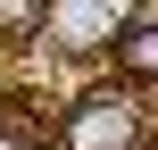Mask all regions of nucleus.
Returning <instances> with one entry per match:
<instances>
[{
	"mask_svg": "<svg viewBox=\"0 0 158 150\" xmlns=\"http://www.w3.org/2000/svg\"><path fill=\"white\" fill-rule=\"evenodd\" d=\"M142 142V100L133 92H83L58 117V150H133Z\"/></svg>",
	"mask_w": 158,
	"mask_h": 150,
	"instance_id": "1",
	"label": "nucleus"
},
{
	"mask_svg": "<svg viewBox=\"0 0 158 150\" xmlns=\"http://www.w3.org/2000/svg\"><path fill=\"white\" fill-rule=\"evenodd\" d=\"M50 0H0V33H42Z\"/></svg>",
	"mask_w": 158,
	"mask_h": 150,
	"instance_id": "4",
	"label": "nucleus"
},
{
	"mask_svg": "<svg viewBox=\"0 0 158 150\" xmlns=\"http://www.w3.org/2000/svg\"><path fill=\"white\" fill-rule=\"evenodd\" d=\"M125 8H133V0H50L42 33H50L58 50H117V33L133 25Z\"/></svg>",
	"mask_w": 158,
	"mask_h": 150,
	"instance_id": "2",
	"label": "nucleus"
},
{
	"mask_svg": "<svg viewBox=\"0 0 158 150\" xmlns=\"http://www.w3.org/2000/svg\"><path fill=\"white\" fill-rule=\"evenodd\" d=\"M133 17H150V25H158V0H133Z\"/></svg>",
	"mask_w": 158,
	"mask_h": 150,
	"instance_id": "5",
	"label": "nucleus"
},
{
	"mask_svg": "<svg viewBox=\"0 0 158 150\" xmlns=\"http://www.w3.org/2000/svg\"><path fill=\"white\" fill-rule=\"evenodd\" d=\"M117 67H125V84H158V25L150 17H133L117 33Z\"/></svg>",
	"mask_w": 158,
	"mask_h": 150,
	"instance_id": "3",
	"label": "nucleus"
}]
</instances>
